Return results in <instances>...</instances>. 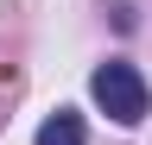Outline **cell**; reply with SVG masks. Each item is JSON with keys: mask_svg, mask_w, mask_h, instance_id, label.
<instances>
[{"mask_svg": "<svg viewBox=\"0 0 152 145\" xmlns=\"http://www.w3.org/2000/svg\"><path fill=\"white\" fill-rule=\"evenodd\" d=\"M89 95L102 101V114H108L114 126H140V120H146V107H152L146 76H140L127 57H108L102 69H95V76H89Z\"/></svg>", "mask_w": 152, "mask_h": 145, "instance_id": "cell-1", "label": "cell"}, {"mask_svg": "<svg viewBox=\"0 0 152 145\" xmlns=\"http://www.w3.org/2000/svg\"><path fill=\"white\" fill-rule=\"evenodd\" d=\"M38 145H83V114H70V107H57V114L38 126Z\"/></svg>", "mask_w": 152, "mask_h": 145, "instance_id": "cell-2", "label": "cell"}]
</instances>
